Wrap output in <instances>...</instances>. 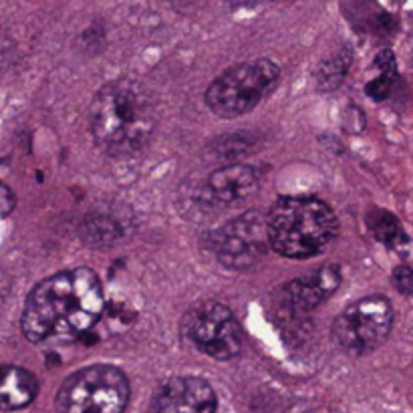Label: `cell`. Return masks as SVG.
<instances>
[{
  "label": "cell",
  "mask_w": 413,
  "mask_h": 413,
  "mask_svg": "<svg viewBox=\"0 0 413 413\" xmlns=\"http://www.w3.org/2000/svg\"><path fill=\"white\" fill-rule=\"evenodd\" d=\"M208 250L214 258L230 270L254 268L267 256L268 214L260 210L240 214L238 218L218 226L206 236Z\"/></svg>",
  "instance_id": "obj_6"
},
{
  "label": "cell",
  "mask_w": 413,
  "mask_h": 413,
  "mask_svg": "<svg viewBox=\"0 0 413 413\" xmlns=\"http://www.w3.org/2000/svg\"><path fill=\"white\" fill-rule=\"evenodd\" d=\"M393 284L401 294L413 296V267H397L393 270Z\"/></svg>",
  "instance_id": "obj_18"
},
{
  "label": "cell",
  "mask_w": 413,
  "mask_h": 413,
  "mask_svg": "<svg viewBox=\"0 0 413 413\" xmlns=\"http://www.w3.org/2000/svg\"><path fill=\"white\" fill-rule=\"evenodd\" d=\"M341 284V268L325 264L308 277L284 284L279 293V308L286 317H303L325 303Z\"/></svg>",
  "instance_id": "obj_11"
},
{
  "label": "cell",
  "mask_w": 413,
  "mask_h": 413,
  "mask_svg": "<svg viewBox=\"0 0 413 413\" xmlns=\"http://www.w3.org/2000/svg\"><path fill=\"white\" fill-rule=\"evenodd\" d=\"M14 208H16V196H14V192L11 187L6 186V184H2L0 186V216L8 218Z\"/></svg>",
  "instance_id": "obj_19"
},
{
  "label": "cell",
  "mask_w": 413,
  "mask_h": 413,
  "mask_svg": "<svg viewBox=\"0 0 413 413\" xmlns=\"http://www.w3.org/2000/svg\"><path fill=\"white\" fill-rule=\"evenodd\" d=\"M39 393V381L37 377L16 365H6L2 371V383H0V407L2 412H14L23 409L28 403H33Z\"/></svg>",
  "instance_id": "obj_13"
},
{
  "label": "cell",
  "mask_w": 413,
  "mask_h": 413,
  "mask_svg": "<svg viewBox=\"0 0 413 413\" xmlns=\"http://www.w3.org/2000/svg\"><path fill=\"white\" fill-rule=\"evenodd\" d=\"M230 6H254V4H260V2H268V0H226Z\"/></svg>",
  "instance_id": "obj_20"
},
{
  "label": "cell",
  "mask_w": 413,
  "mask_h": 413,
  "mask_svg": "<svg viewBox=\"0 0 413 413\" xmlns=\"http://www.w3.org/2000/svg\"><path fill=\"white\" fill-rule=\"evenodd\" d=\"M393 327V307L381 294L363 296L345 307L333 322L337 345L349 355H367L383 345Z\"/></svg>",
  "instance_id": "obj_8"
},
{
  "label": "cell",
  "mask_w": 413,
  "mask_h": 413,
  "mask_svg": "<svg viewBox=\"0 0 413 413\" xmlns=\"http://www.w3.org/2000/svg\"><path fill=\"white\" fill-rule=\"evenodd\" d=\"M132 397L127 375L113 365H89L61 383L57 413H123Z\"/></svg>",
  "instance_id": "obj_5"
},
{
  "label": "cell",
  "mask_w": 413,
  "mask_h": 413,
  "mask_svg": "<svg viewBox=\"0 0 413 413\" xmlns=\"http://www.w3.org/2000/svg\"><path fill=\"white\" fill-rule=\"evenodd\" d=\"M375 67L379 69V77L371 81V83H367L365 91L375 101H383L389 95V91H391V85H393L395 75H397L393 53L391 51H381V53L377 54V59H375Z\"/></svg>",
  "instance_id": "obj_16"
},
{
  "label": "cell",
  "mask_w": 413,
  "mask_h": 413,
  "mask_svg": "<svg viewBox=\"0 0 413 413\" xmlns=\"http://www.w3.org/2000/svg\"><path fill=\"white\" fill-rule=\"evenodd\" d=\"M369 230L373 232V236L379 242H383L385 246H400L403 242H407L405 232L401 230L400 220L393 214L385 212V210H373L369 214Z\"/></svg>",
  "instance_id": "obj_15"
},
{
  "label": "cell",
  "mask_w": 413,
  "mask_h": 413,
  "mask_svg": "<svg viewBox=\"0 0 413 413\" xmlns=\"http://www.w3.org/2000/svg\"><path fill=\"white\" fill-rule=\"evenodd\" d=\"M218 400L212 385L194 375L163 381L149 401V413H216Z\"/></svg>",
  "instance_id": "obj_10"
},
{
  "label": "cell",
  "mask_w": 413,
  "mask_h": 413,
  "mask_svg": "<svg viewBox=\"0 0 413 413\" xmlns=\"http://www.w3.org/2000/svg\"><path fill=\"white\" fill-rule=\"evenodd\" d=\"M260 187V173L246 163H230L196 184L192 200L202 212H218L250 200Z\"/></svg>",
  "instance_id": "obj_9"
},
{
  "label": "cell",
  "mask_w": 413,
  "mask_h": 413,
  "mask_svg": "<svg viewBox=\"0 0 413 413\" xmlns=\"http://www.w3.org/2000/svg\"><path fill=\"white\" fill-rule=\"evenodd\" d=\"M254 139L248 134H234L226 135L222 139H216L210 151H212L214 160H234L238 156H244L250 151Z\"/></svg>",
  "instance_id": "obj_17"
},
{
  "label": "cell",
  "mask_w": 413,
  "mask_h": 413,
  "mask_svg": "<svg viewBox=\"0 0 413 413\" xmlns=\"http://www.w3.org/2000/svg\"><path fill=\"white\" fill-rule=\"evenodd\" d=\"M105 308L101 280L91 268L61 270L40 280L28 293L21 329L30 343L47 339H75L85 335Z\"/></svg>",
  "instance_id": "obj_1"
},
{
  "label": "cell",
  "mask_w": 413,
  "mask_h": 413,
  "mask_svg": "<svg viewBox=\"0 0 413 413\" xmlns=\"http://www.w3.org/2000/svg\"><path fill=\"white\" fill-rule=\"evenodd\" d=\"M158 105L141 81L121 77L103 85L89 105L95 146L111 158H132L146 149L158 129Z\"/></svg>",
  "instance_id": "obj_2"
},
{
  "label": "cell",
  "mask_w": 413,
  "mask_h": 413,
  "mask_svg": "<svg viewBox=\"0 0 413 413\" xmlns=\"http://www.w3.org/2000/svg\"><path fill=\"white\" fill-rule=\"evenodd\" d=\"M267 214L270 248L291 260L319 256L339 234L333 208L317 198H280Z\"/></svg>",
  "instance_id": "obj_3"
},
{
  "label": "cell",
  "mask_w": 413,
  "mask_h": 413,
  "mask_svg": "<svg viewBox=\"0 0 413 413\" xmlns=\"http://www.w3.org/2000/svg\"><path fill=\"white\" fill-rule=\"evenodd\" d=\"M127 230H129V224L120 214L111 212V210H93L83 218L79 236L89 248L103 250L123 240L127 236Z\"/></svg>",
  "instance_id": "obj_12"
},
{
  "label": "cell",
  "mask_w": 413,
  "mask_h": 413,
  "mask_svg": "<svg viewBox=\"0 0 413 413\" xmlns=\"http://www.w3.org/2000/svg\"><path fill=\"white\" fill-rule=\"evenodd\" d=\"M351 61H353V53L349 49H343V51L335 53L333 57L325 59L315 73L317 87L320 91H335L345 81L347 73L351 69Z\"/></svg>",
  "instance_id": "obj_14"
},
{
  "label": "cell",
  "mask_w": 413,
  "mask_h": 413,
  "mask_svg": "<svg viewBox=\"0 0 413 413\" xmlns=\"http://www.w3.org/2000/svg\"><path fill=\"white\" fill-rule=\"evenodd\" d=\"M182 335L200 353L230 361L242 351V327L234 313L218 301H198L182 319Z\"/></svg>",
  "instance_id": "obj_7"
},
{
  "label": "cell",
  "mask_w": 413,
  "mask_h": 413,
  "mask_svg": "<svg viewBox=\"0 0 413 413\" xmlns=\"http://www.w3.org/2000/svg\"><path fill=\"white\" fill-rule=\"evenodd\" d=\"M280 83V67L270 59H252L222 71L208 85L204 101L214 115L234 120L250 113L274 93Z\"/></svg>",
  "instance_id": "obj_4"
}]
</instances>
